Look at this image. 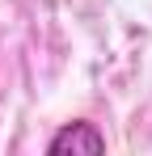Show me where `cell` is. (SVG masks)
<instances>
[{"label": "cell", "instance_id": "1", "mask_svg": "<svg viewBox=\"0 0 152 156\" xmlns=\"http://www.w3.org/2000/svg\"><path fill=\"white\" fill-rule=\"evenodd\" d=\"M47 152L51 156H68V152H89V156H97L106 152V135H101L93 122H68V127H59L55 135H51V144H47Z\"/></svg>", "mask_w": 152, "mask_h": 156}]
</instances>
